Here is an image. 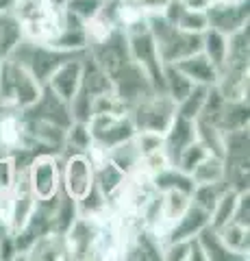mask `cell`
Wrapping results in <instances>:
<instances>
[{"label": "cell", "instance_id": "1", "mask_svg": "<svg viewBox=\"0 0 250 261\" xmlns=\"http://www.w3.org/2000/svg\"><path fill=\"white\" fill-rule=\"evenodd\" d=\"M120 29L124 31L131 59L146 72V76L152 83V89H155V92H163V61H161L157 44L148 29L146 15H137L131 22L122 24Z\"/></svg>", "mask_w": 250, "mask_h": 261}, {"label": "cell", "instance_id": "2", "mask_svg": "<svg viewBox=\"0 0 250 261\" xmlns=\"http://www.w3.org/2000/svg\"><path fill=\"white\" fill-rule=\"evenodd\" d=\"M146 22H148V29L152 33V39L157 44V50H159L163 65L176 63L193 53H200V48H203V33L183 31L176 24L168 22L161 13H148Z\"/></svg>", "mask_w": 250, "mask_h": 261}, {"label": "cell", "instance_id": "3", "mask_svg": "<svg viewBox=\"0 0 250 261\" xmlns=\"http://www.w3.org/2000/svg\"><path fill=\"white\" fill-rule=\"evenodd\" d=\"M13 13L22 24L24 37L48 44L61 29L63 9L52 0H15Z\"/></svg>", "mask_w": 250, "mask_h": 261}, {"label": "cell", "instance_id": "4", "mask_svg": "<svg viewBox=\"0 0 250 261\" xmlns=\"http://www.w3.org/2000/svg\"><path fill=\"white\" fill-rule=\"evenodd\" d=\"M42 92L37 79L11 57L0 59V105L13 109H29Z\"/></svg>", "mask_w": 250, "mask_h": 261}, {"label": "cell", "instance_id": "5", "mask_svg": "<svg viewBox=\"0 0 250 261\" xmlns=\"http://www.w3.org/2000/svg\"><path fill=\"white\" fill-rule=\"evenodd\" d=\"M87 53V50H85ZM85 53H68V50H59L50 44H39L33 39L24 37L18 44V48L13 50L11 59H15L18 63H22L31 74L37 79L39 85H46V81L50 79V74L59 68L63 61L72 59V57H80Z\"/></svg>", "mask_w": 250, "mask_h": 261}, {"label": "cell", "instance_id": "6", "mask_svg": "<svg viewBox=\"0 0 250 261\" xmlns=\"http://www.w3.org/2000/svg\"><path fill=\"white\" fill-rule=\"evenodd\" d=\"M131 120L137 130H152V133H165L172 118L176 116V105L163 92H152L146 98L137 100L131 109Z\"/></svg>", "mask_w": 250, "mask_h": 261}, {"label": "cell", "instance_id": "7", "mask_svg": "<svg viewBox=\"0 0 250 261\" xmlns=\"http://www.w3.org/2000/svg\"><path fill=\"white\" fill-rule=\"evenodd\" d=\"M26 183L37 200H48L61 190V161L52 152H39L26 168Z\"/></svg>", "mask_w": 250, "mask_h": 261}, {"label": "cell", "instance_id": "8", "mask_svg": "<svg viewBox=\"0 0 250 261\" xmlns=\"http://www.w3.org/2000/svg\"><path fill=\"white\" fill-rule=\"evenodd\" d=\"M87 124H90L92 142L104 150L131 140L137 133L131 113H94Z\"/></svg>", "mask_w": 250, "mask_h": 261}, {"label": "cell", "instance_id": "9", "mask_svg": "<svg viewBox=\"0 0 250 261\" xmlns=\"http://www.w3.org/2000/svg\"><path fill=\"white\" fill-rule=\"evenodd\" d=\"M94 161L87 152H70L66 161L61 163V190L74 200L83 198V196L92 190L94 185Z\"/></svg>", "mask_w": 250, "mask_h": 261}, {"label": "cell", "instance_id": "10", "mask_svg": "<svg viewBox=\"0 0 250 261\" xmlns=\"http://www.w3.org/2000/svg\"><path fill=\"white\" fill-rule=\"evenodd\" d=\"M24 118H35V120H44V122H52L61 128H68L72 122V113H70V102L59 98L48 85H42L39 98L31 105L29 109L22 111Z\"/></svg>", "mask_w": 250, "mask_h": 261}, {"label": "cell", "instance_id": "11", "mask_svg": "<svg viewBox=\"0 0 250 261\" xmlns=\"http://www.w3.org/2000/svg\"><path fill=\"white\" fill-rule=\"evenodd\" d=\"M205 13L209 27L224 33V35H233L239 29L248 27L250 18L248 0H241V3H209Z\"/></svg>", "mask_w": 250, "mask_h": 261}, {"label": "cell", "instance_id": "12", "mask_svg": "<svg viewBox=\"0 0 250 261\" xmlns=\"http://www.w3.org/2000/svg\"><path fill=\"white\" fill-rule=\"evenodd\" d=\"M83 57H72V59L63 61L57 70L50 74V79L46 81V85L52 89L54 94L63 100H72L74 94L80 89V72H83Z\"/></svg>", "mask_w": 250, "mask_h": 261}, {"label": "cell", "instance_id": "13", "mask_svg": "<svg viewBox=\"0 0 250 261\" xmlns=\"http://www.w3.org/2000/svg\"><path fill=\"white\" fill-rule=\"evenodd\" d=\"M191 142H196V120H187L176 113L170 122V126L163 133V150L168 154V159H170V163H174L176 157L181 154V150L185 146H189Z\"/></svg>", "mask_w": 250, "mask_h": 261}, {"label": "cell", "instance_id": "14", "mask_svg": "<svg viewBox=\"0 0 250 261\" xmlns=\"http://www.w3.org/2000/svg\"><path fill=\"white\" fill-rule=\"evenodd\" d=\"M207 224H211V214L200 209L198 205H193V202H189V207L183 211V216L170 226V231L165 235V242L191 240V238H196Z\"/></svg>", "mask_w": 250, "mask_h": 261}, {"label": "cell", "instance_id": "15", "mask_svg": "<svg viewBox=\"0 0 250 261\" xmlns=\"http://www.w3.org/2000/svg\"><path fill=\"white\" fill-rule=\"evenodd\" d=\"M174 65L191 81L193 85H215L217 83V74H220V72H217L215 65L203 55V50L185 57V59L176 61Z\"/></svg>", "mask_w": 250, "mask_h": 261}, {"label": "cell", "instance_id": "16", "mask_svg": "<svg viewBox=\"0 0 250 261\" xmlns=\"http://www.w3.org/2000/svg\"><path fill=\"white\" fill-rule=\"evenodd\" d=\"M126 174L120 170L118 166H114L109 159H104L102 163L96 166V174H94V183L96 187L102 192V196L107 198L109 202L111 200H118L122 190L126 187Z\"/></svg>", "mask_w": 250, "mask_h": 261}, {"label": "cell", "instance_id": "17", "mask_svg": "<svg viewBox=\"0 0 250 261\" xmlns=\"http://www.w3.org/2000/svg\"><path fill=\"white\" fill-rule=\"evenodd\" d=\"M80 87L85 89L90 96H100V94H107V92H114V83L111 79L107 76L98 63L92 59L90 53H85L83 57V72H80Z\"/></svg>", "mask_w": 250, "mask_h": 261}, {"label": "cell", "instance_id": "18", "mask_svg": "<svg viewBox=\"0 0 250 261\" xmlns=\"http://www.w3.org/2000/svg\"><path fill=\"white\" fill-rule=\"evenodd\" d=\"M150 183H152V187H155L159 194L161 192H170V190H179V192H185L189 196L193 192V185H196V183H193V178H191V174L183 172L181 168L172 166V163L152 174Z\"/></svg>", "mask_w": 250, "mask_h": 261}, {"label": "cell", "instance_id": "19", "mask_svg": "<svg viewBox=\"0 0 250 261\" xmlns=\"http://www.w3.org/2000/svg\"><path fill=\"white\" fill-rule=\"evenodd\" d=\"M22 39H24V31L18 15L13 13V9L3 11L0 13V59L11 57Z\"/></svg>", "mask_w": 250, "mask_h": 261}, {"label": "cell", "instance_id": "20", "mask_svg": "<svg viewBox=\"0 0 250 261\" xmlns=\"http://www.w3.org/2000/svg\"><path fill=\"white\" fill-rule=\"evenodd\" d=\"M217 233H220L224 246H227L233 255H237L239 259H248V248H250V231H248V226L229 220L227 224L217 226Z\"/></svg>", "mask_w": 250, "mask_h": 261}, {"label": "cell", "instance_id": "21", "mask_svg": "<svg viewBox=\"0 0 250 261\" xmlns=\"http://www.w3.org/2000/svg\"><path fill=\"white\" fill-rule=\"evenodd\" d=\"M107 159L122 170L126 176H131L135 170L140 168V161H142V152H140V148H137L135 137H131V140H126L122 144H116L114 148H109Z\"/></svg>", "mask_w": 250, "mask_h": 261}, {"label": "cell", "instance_id": "22", "mask_svg": "<svg viewBox=\"0 0 250 261\" xmlns=\"http://www.w3.org/2000/svg\"><path fill=\"white\" fill-rule=\"evenodd\" d=\"M191 196L179 192V190H170V192H161V218H163V226H165V235L170 231V226L183 216V211L189 207Z\"/></svg>", "mask_w": 250, "mask_h": 261}, {"label": "cell", "instance_id": "23", "mask_svg": "<svg viewBox=\"0 0 250 261\" xmlns=\"http://www.w3.org/2000/svg\"><path fill=\"white\" fill-rule=\"evenodd\" d=\"M200 50H203V55L215 65L217 72H220V68L224 65V59H227V53H229V35L207 27L203 31V48H200Z\"/></svg>", "mask_w": 250, "mask_h": 261}, {"label": "cell", "instance_id": "24", "mask_svg": "<svg viewBox=\"0 0 250 261\" xmlns=\"http://www.w3.org/2000/svg\"><path fill=\"white\" fill-rule=\"evenodd\" d=\"M196 240L200 242V246L205 250V257L207 261H229V259H239L237 255H233V252L224 246V242L220 238V233H217V228L207 224L203 231L196 235Z\"/></svg>", "mask_w": 250, "mask_h": 261}, {"label": "cell", "instance_id": "25", "mask_svg": "<svg viewBox=\"0 0 250 261\" xmlns=\"http://www.w3.org/2000/svg\"><path fill=\"white\" fill-rule=\"evenodd\" d=\"M78 218V205L76 200L68 196L63 190L57 194V205H54V214H52V233L63 235L68 228L74 224V220Z\"/></svg>", "mask_w": 250, "mask_h": 261}, {"label": "cell", "instance_id": "26", "mask_svg": "<svg viewBox=\"0 0 250 261\" xmlns=\"http://www.w3.org/2000/svg\"><path fill=\"white\" fill-rule=\"evenodd\" d=\"M191 87H193V83L183 74L179 68H176L174 63L163 65V94L168 98H172L174 105H179L183 98L189 94Z\"/></svg>", "mask_w": 250, "mask_h": 261}, {"label": "cell", "instance_id": "27", "mask_svg": "<svg viewBox=\"0 0 250 261\" xmlns=\"http://www.w3.org/2000/svg\"><path fill=\"white\" fill-rule=\"evenodd\" d=\"M217 128L222 133L235 128H248V98H244V100H227V107H224L222 118L217 122Z\"/></svg>", "mask_w": 250, "mask_h": 261}, {"label": "cell", "instance_id": "28", "mask_svg": "<svg viewBox=\"0 0 250 261\" xmlns=\"http://www.w3.org/2000/svg\"><path fill=\"white\" fill-rule=\"evenodd\" d=\"M224 172H227V166H224L222 157H215V154H207V157L193 168L191 178L193 183H222L224 181Z\"/></svg>", "mask_w": 250, "mask_h": 261}, {"label": "cell", "instance_id": "29", "mask_svg": "<svg viewBox=\"0 0 250 261\" xmlns=\"http://www.w3.org/2000/svg\"><path fill=\"white\" fill-rule=\"evenodd\" d=\"M196 140L207 148L209 154L224 159V133L211 122L196 120Z\"/></svg>", "mask_w": 250, "mask_h": 261}, {"label": "cell", "instance_id": "30", "mask_svg": "<svg viewBox=\"0 0 250 261\" xmlns=\"http://www.w3.org/2000/svg\"><path fill=\"white\" fill-rule=\"evenodd\" d=\"M92 133L87 122H72L66 128V140H63V148H72V152H87L92 148Z\"/></svg>", "mask_w": 250, "mask_h": 261}, {"label": "cell", "instance_id": "31", "mask_svg": "<svg viewBox=\"0 0 250 261\" xmlns=\"http://www.w3.org/2000/svg\"><path fill=\"white\" fill-rule=\"evenodd\" d=\"M237 196L239 192L233 190V187H224V192L220 194L217 198L215 207L211 211V226H222L227 224L229 220H233V211H235V205H237Z\"/></svg>", "mask_w": 250, "mask_h": 261}, {"label": "cell", "instance_id": "32", "mask_svg": "<svg viewBox=\"0 0 250 261\" xmlns=\"http://www.w3.org/2000/svg\"><path fill=\"white\" fill-rule=\"evenodd\" d=\"M211 85H193L189 89V94L183 98V100L176 105V113L187 120H196L200 116V109L205 105V98H207V92Z\"/></svg>", "mask_w": 250, "mask_h": 261}, {"label": "cell", "instance_id": "33", "mask_svg": "<svg viewBox=\"0 0 250 261\" xmlns=\"http://www.w3.org/2000/svg\"><path fill=\"white\" fill-rule=\"evenodd\" d=\"M224 187H227V183H224V181L222 183H198V185H193L191 202L211 214L217 198H220V194L224 192Z\"/></svg>", "mask_w": 250, "mask_h": 261}, {"label": "cell", "instance_id": "34", "mask_svg": "<svg viewBox=\"0 0 250 261\" xmlns=\"http://www.w3.org/2000/svg\"><path fill=\"white\" fill-rule=\"evenodd\" d=\"M224 159H248V128L224 133Z\"/></svg>", "mask_w": 250, "mask_h": 261}, {"label": "cell", "instance_id": "35", "mask_svg": "<svg viewBox=\"0 0 250 261\" xmlns=\"http://www.w3.org/2000/svg\"><path fill=\"white\" fill-rule=\"evenodd\" d=\"M207 154H209V152H207V148H205V146L196 140V142H191L189 146H185V148L181 150V154L176 157V161L172 163V166L181 168L183 172L191 174V172H193V168H196L198 163L207 157Z\"/></svg>", "mask_w": 250, "mask_h": 261}, {"label": "cell", "instance_id": "36", "mask_svg": "<svg viewBox=\"0 0 250 261\" xmlns=\"http://www.w3.org/2000/svg\"><path fill=\"white\" fill-rule=\"evenodd\" d=\"M70 113H72V120L76 122H90L94 116V96H90L80 87L74 94V98L70 100Z\"/></svg>", "mask_w": 250, "mask_h": 261}, {"label": "cell", "instance_id": "37", "mask_svg": "<svg viewBox=\"0 0 250 261\" xmlns=\"http://www.w3.org/2000/svg\"><path fill=\"white\" fill-rule=\"evenodd\" d=\"M102 3H104V0H68L63 9L87 24L92 18H96V15L100 13Z\"/></svg>", "mask_w": 250, "mask_h": 261}, {"label": "cell", "instance_id": "38", "mask_svg": "<svg viewBox=\"0 0 250 261\" xmlns=\"http://www.w3.org/2000/svg\"><path fill=\"white\" fill-rule=\"evenodd\" d=\"M176 27L183 31H189V33H203L209 27L205 9H189V7H185V11L181 13L179 22H176Z\"/></svg>", "mask_w": 250, "mask_h": 261}, {"label": "cell", "instance_id": "39", "mask_svg": "<svg viewBox=\"0 0 250 261\" xmlns=\"http://www.w3.org/2000/svg\"><path fill=\"white\" fill-rule=\"evenodd\" d=\"M18 178V168H15L11 152H0V190H11Z\"/></svg>", "mask_w": 250, "mask_h": 261}, {"label": "cell", "instance_id": "40", "mask_svg": "<svg viewBox=\"0 0 250 261\" xmlns=\"http://www.w3.org/2000/svg\"><path fill=\"white\" fill-rule=\"evenodd\" d=\"M233 222L250 226V192L248 190L239 192L237 196V205H235V211H233Z\"/></svg>", "mask_w": 250, "mask_h": 261}, {"label": "cell", "instance_id": "41", "mask_svg": "<svg viewBox=\"0 0 250 261\" xmlns=\"http://www.w3.org/2000/svg\"><path fill=\"white\" fill-rule=\"evenodd\" d=\"M11 214H13V187L11 190H0V224L5 231L11 224Z\"/></svg>", "mask_w": 250, "mask_h": 261}, {"label": "cell", "instance_id": "42", "mask_svg": "<svg viewBox=\"0 0 250 261\" xmlns=\"http://www.w3.org/2000/svg\"><path fill=\"white\" fill-rule=\"evenodd\" d=\"M187 261H207L205 250L200 246V242L196 238L189 240V252H187Z\"/></svg>", "mask_w": 250, "mask_h": 261}, {"label": "cell", "instance_id": "43", "mask_svg": "<svg viewBox=\"0 0 250 261\" xmlns=\"http://www.w3.org/2000/svg\"><path fill=\"white\" fill-rule=\"evenodd\" d=\"M185 5L189 7V9H207L209 0H183Z\"/></svg>", "mask_w": 250, "mask_h": 261}, {"label": "cell", "instance_id": "44", "mask_svg": "<svg viewBox=\"0 0 250 261\" xmlns=\"http://www.w3.org/2000/svg\"><path fill=\"white\" fill-rule=\"evenodd\" d=\"M13 5H15V0H0V13L7 9H13Z\"/></svg>", "mask_w": 250, "mask_h": 261}]
</instances>
